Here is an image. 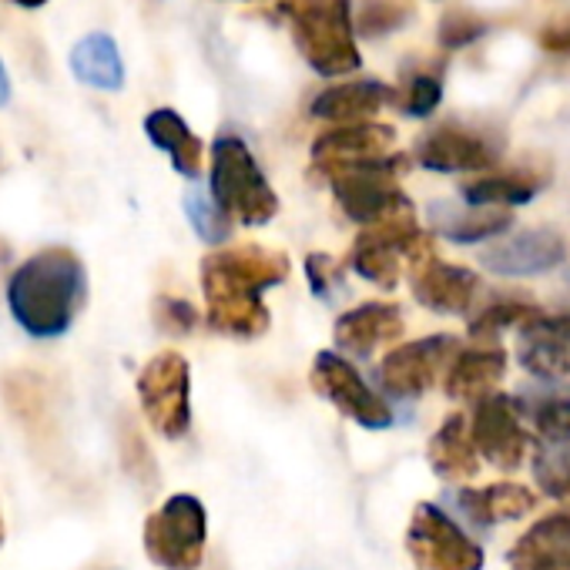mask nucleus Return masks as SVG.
I'll return each mask as SVG.
<instances>
[{
    "mask_svg": "<svg viewBox=\"0 0 570 570\" xmlns=\"http://www.w3.org/2000/svg\"><path fill=\"white\" fill-rule=\"evenodd\" d=\"M293 272L285 252L262 245L215 248L202 258V293L208 326L232 340H258L272 326L262 296Z\"/></svg>",
    "mask_w": 570,
    "mask_h": 570,
    "instance_id": "f257e3e1",
    "label": "nucleus"
},
{
    "mask_svg": "<svg viewBox=\"0 0 570 570\" xmlns=\"http://www.w3.org/2000/svg\"><path fill=\"white\" fill-rule=\"evenodd\" d=\"M88 306V268L68 245L24 258L8 282V309L31 340H61Z\"/></svg>",
    "mask_w": 570,
    "mask_h": 570,
    "instance_id": "f03ea898",
    "label": "nucleus"
},
{
    "mask_svg": "<svg viewBox=\"0 0 570 570\" xmlns=\"http://www.w3.org/2000/svg\"><path fill=\"white\" fill-rule=\"evenodd\" d=\"M208 195L222 215L242 225H268L278 212V195L268 185L252 148L238 135H218L212 145Z\"/></svg>",
    "mask_w": 570,
    "mask_h": 570,
    "instance_id": "7ed1b4c3",
    "label": "nucleus"
},
{
    "mask_svg": "<svg viewBox=\"0 0 570 570\" xmlns=\"http://www.w3.org/2000/svg\"><path fill=\"white\" fill-rule=\"evenodd\" d=\"M293 41L303 61L323 78H343L363 68L350 0H293Z\"/></svg>",
    "mask_w": 570,
    "mask_h": 570,
    "instance_id": "20e7f679",
    "label": "nucleus"
},
{
    "mask_svg": "<svg viewBox=\"0 0 570 570\" xmlns=\"http://www.w3.org/2000/svg\"><path fill=\"white\" fill-rule=\"evenodd\" d=\"M403 165H406L403 155H386L376 161L340 168V171L326 175V181H330L340 208L346 212V218L370 228V225H380L386 218L413 212V202L400 188Z\"/></svg>",
    "mask_w": 570,
    "mask_h": 570,
    "instance_id": "39448f33",
    "label": "nucleus"
},
{
    "mask_svg": "<svg viewBox=\"0 0 570 570\" xmlns=\"http://www.w3.org/2000/svg\"><path fill=\"white\" fill-rule=\"evenodd\" d=\"M208 540L205 503L191 493L168 497L145 520V553L165 570H198Z\"/></svg>",
    "mask_w": 570,
    "mask_h": 570,
    "instance_id": "423d86ee",
    "label": "nucleus"
},
{
    "mask_svg": "<svg viewBox=\"0 0 570 570\" xmlns=\"http://www.w3.org/2000/svg\"><path fill=\"white\" fill-rule=\"evenodd\" d=\"M433 255V242L430 235L416 225L413 212L406 215H396V218H386L380 225H370L356 242H353V252H350V268L380 285V289H396V282H400V262L410 258L420 262Z\"/></svg>",
    "mask_w": 570,
    "mask_h": 570,
    "instance_id": "0eeeda50",
    "label": "nucleus"
},
{
    "mask_svg": "<svg viewBox=\"0 0 570 570\" xmlns=\"http://www.w3.org/2000/svg\"><path fill=\"white\" fill-rule=\"evenodd\" d=\"M141 413L165 440H181L191 430V370L181 353H158L135 380Z\"/></svg>",
    "mask_w": 570,
    "mask_h": 570,
    "instance_id": "6e6552de",
    "label": "nucleus"
},
{
    "mask_svg": "<svg viewBox=\"0 0 570 570\" xmlns=\"http://www.w3.org/2000/svg\"><path fill=\"white\" fill-rule=\"evenodd\" d=\"M406 550L420 570H483V547L436 503H420L406 527Z\"/></svg>",
    "mask_w": 570,
    "mask_h": 570,
    "instance_id": "1a4fd4ad",
    "label": "nucleus"
},
{
    "mask_svg": "<svg viewBox=\"0 0 570 570\" xmlns=\"http://www.w3.org/2000/svg\"><path fill=\"white\" fill-rule=\"evenodd\" d=\"M309 386L316 396L333 403L346 420L360 423L363 430H390L393 426V406L363 380V373L340 353H316L309 370Z\"/></svg>",
    "mask_w": 570,
    "mask_h": 570,
    "instance_id": "9d476101",
    "label": "nucleus"
},
{
    "mask_svg": "<svg viewBox=\"0 0 570 570\" xmlns=\"http://www.w3.org/2000/svg\"><path fill=\"white\" fill-rule=\"evenodd\" d=\"M476 456L490 460L500 470H517L527 456V426L520 420V410L513 403V396H480L473 406V423L466 426Z\"/></svg>",
    "mask_w": 570,
    "mask_h": 570,
    "instance_id": "9b49d317",
    "label": "nucleus"
},
{
    "mask_svg": "<svg viewBox=\"0 0 570 570\" xmlns=\"http://www.w3.org/2000/svg\"><path fill=\"white\" fill-rule=\"evenodd\" d=\"M453 353H456L453 336H426V340L406 343L386 353V360L380 363V386L393 400H416L440 380Z\"/></svg>",
    "mask_w": 570,
    "mask_h": 570,
    "instance_id": "f8f14e48",
    "label": "nucleus"
},
{
    "mask_svg": "<svg viewBox=\"0 0 570 570\" xmlns=\"http://www.w3.org/2000/svg\"><path fill=\"white\" fill-rule=\"evenodd\" d=\"M393 141L396 131L390 125H376V121L336 125L313 141V168L326 178L340 168H353L393 155Z\"/></svg>",
    "mask_w": 570,
    "mask_h": 570,
    "instance_id": "ddd939ff",
    "label": "nucleus"
},
{
    "mask_svg": "<svg viewBox=\"0 0 570 570\" xmlns=\"http://www.w3.org/2000/svg\"><path fill=\"white\" fill-rule=\"evenodd\" d=\"M563 258H567V242L553 228H530L480 252V265L507 278L553 272L557 265H563Z\"/></svg>",
    "mask_w": 570,
    "mask_h": 570,
    "instance_id": "4468645a",
    "label": "nucleus"
},
{
    "mask_svg": "<svg viewBox=\"0 0 570 570\" xmlns=\"http://www.w3.org/2000/svg\"><path fill=\"white\" fill-rule=\"evenodd\" d=\"M413 296L423 309L440 313V316H463L470 313L476 293H480V278L463 268V265H450L440 262L436 255H426L420 262H413Z\"/></svg>",
    "mask_w": 570,
    "mask_h": 570,
    "instance_id": "2eb2a0df",
    "label": "nucleus"
},
{
    "mask_svg": "<svg viewBox=\"0 0 570 570\" xmlns=\"http://www.w3.org/2000/svg\"><path fill=\"white\" fill-rule=\"evenodd\" d=\"M416 161L426 171H440V175L487 171L497 165V148L470 128L440 125L416 141Z\"/></svg>",
    "mask_w": 570,
    "mask_h": 570,
    "instance_id": "dca6fc26",
    "label": "nucleus"
},
{
    "mask_svg": "<svg viewBox=\"0 0 570 570\" xmlns=\"http://www.w3.org/2000/svg\"><path fill=\"white\" fill-rule=\"evenodd\" d=\"M520 366L537 383H567L570 380V316L530 320L517 336Z\"/></svg>",
    "mask_w": 570,
    "mask_h": 570,
    "instance_id": "f3484780",
    "label": "nucleus"
},
{
    "mask_svg": "<svg viewBox=\"0 0 570 570\" xmlns=\"http://www.w3.org/2000/svg\"><path fill=\"white\" fill-rule=\"evenodd\" d=\"M403 333V313L393 303H363L336 320L333 340L343 353L373 356L380 346L393 343Z\"/></svg>",
    "mask_w": 570,
    "mask_h": 570,
    "instance_id": "a211bd4d",
    "label": "nucleus"
},
{
    "mask_svg": "<svg viewBox=\"0 0 570 570\" xmlns=\"http://www.w3.org/2000/svg\"><path fill=\"white\" fill-rule=\"evenodd\" d=\"M507 560L510 570H570V510L537 520Z\"/></svg>",
    "mask_w": 570,
    "mask_h": 570,
    "instance_id": "6ab92c4d",
    "label": "nucleus"
},
{
    "mask_svg": "<svg viewBox=\"0 0 570 570\" xmlns=\"http://www.w3.org/2000/svg\"><path fill=\"white\" fill-rule=\"evenodd\" d=\"M393 101H396V91L383 81H350V85L326 88L313 101V118L333 121V125H360Z\"/></svg>",
    "mask_w": 570,
    "mask_h": 570,
    "instance_id": "aec40b11",
    "label": "nucleus"
},
{
    "mask_svg": "<svg viewBox=\"0 0 570 570\" xmlns=\"http://www.w3.org/2000/svg\"><path fill=\"white\" fill-rule=\"evenodd\" d=\"M450 500L480 530H490L503 520H520L527 510H533V493L520 483H490L480 490L463 487Z\"/></svg>",
    "mask_w": 570,
    "mask_h": 570,
    "instance_id": "412c9836",
    "label": "nucleus"
},
{
    "mask_svg": "<svg viewBox=\"0 0 570 570\" xmlns=\"http://www.w3.org/2000/svg\"><path fill=\"white\" fill-rule=\"evenodd\" d=\"M520 420H527L543 443H570V386L533 383L517 400Z\"/></svg>",
    "mask_w": 570,
    "mask_h": 570,
    "instance_id": "4be33fe9",
    "label": "nucleus"
},
{
    "mask_svg": "<svg viewBox=\"0 0 570 570\" xmlns=\"http://www.w3.org/2000/svg\"><path fill=\"white\" fill-rule=\"evenodd\" d=\"M68 61H71V75L95 91H121L125 88V58H121L115 38L105 31L85 35L75 45Z\"/></svg>",
    "mask_w": 570,
    "mask_h": 570,
    "instance_id": "5701e85b",
    "label": "nucleus"
},
{
    "mask_svg": "<svg viewBox=\"0 0 570 570\" xmlns=\"http://www.w3.org/2000/svg\"><path fill=\"white\" fill-rule=\"evenodd\" d=\"M426 456H430L433 473L446 483H463V480L476 476V470H480V456L473 450L466 420L460 413H453L440 423V430L433 433V440L426 446Z\"/></svg>",
    "mask_w": 570,
    "mask_h": 570,
    "instance_id": "b1692460",
    "label": "nucleus"
},
{
    "mask_svg": "<svg viewBox=\"0 0 570 570\" xmlns=\"http://www.w3.org/2000/svg\"><path fill=\"white\" fill-rule=\"evenodd\" d=\"M148 141L171 158V168L185 178H198L202 171V138L185 125V118L171 108H155L145 118Z\"/></svg>",
    "mask_w": 570,
    "mask_h": 570,
    "instance_id": "393cba45",
    "label": "nucleus"
},
{
    "mask_svg": "<svg viewBox=\"0 0 570 570\" xmlns=\"http://www.w3.org/2000/svg\"><path fill=\"white\" fill-rule=\"evenodd\" d=\"M430 222H433L436 235H443L446 242H456V245L490 242L513 225V218L503 215L500 208H470V205L460 208L450 202L430 205Z\"/></svg>",
    "mask_w": 570,
    "mask_h": 570,
    "instance_id": "a878e982",
    "label": "nucleus"
},
{
    "mask_svg": "<svg viewBox=\"0 0 570 570\" xmlns=\"http://www.w3.org/2000/svg\"><path fill=\"white\" fill-rule=\"evenodd\" d=\"M507 373V353L490 346V350H463L453 356L446 370V396L450 400H480L483 390H490L500 376Z\"/></svg>",
    "mask_w": 570,
    "mask_h": 570,
    "instance_id": "bb28decb",
    "label": "nucleus"
},
{
    "mask_svg": "<svg viewBox=\"0 0 570 570\" xmlns=\"http://www.w3.org/2000/svg\"><path fill=\"white\" fill-rule=\"evenodd\" d=\"M543 188V178L533 175H493L463 185V202L470 208H500V205H527Z\"/></svg>",
    "mask_w": 570,
    "mask_h": 570,
    "instance_id": "cd10ccee",
    "label": "nucleus"
},
{
    "mask_svg": "<svg viewBox=\"0 0 570 570\" xmlns=\"http://www.w3.org/2000/svg\"><path fill=\"white\" fill-rule=\"evenodd\" d=\"M533 480L547 497L570 503V443H543L533 456Z\"/></svg>",
    "mask_w": 570,
    "mask_h": 570,
    "instance_id": "c85d7f7f",
    "label": "nucleus"
},
{
    "mask_svg": "<svg viewBox=\"0 0 570 570\" xmlns=\"http://www.w3.org/2000/svg\"><path fill=\"white\" fill-rule=\"evenodd\" d=\"M181 205H185V218H188L191 232H195L202 242H208V245H222V242H228V235H232V222L222 215V208L212 202V195H208L205 188H188Z\"/></svg>",
    "mask_w": 570,
    "mask_h": 570,
    "instance_id": "c756f323",
    "label": "nucleus"
},
{
    "mask_svg": "<svg viewBox=\"0 0 570 570\" xmlns=\"http://www.w3.org/2000/svg\"><path fill=\"white\" fill-rule=\"evenodd\" d=\"M537 316H540V309H533L530 303L503 299V303L487 306V309L470 323V336H473V340H497V336L507 333L510 326H527V323L537 320Z\"/></svg>",
    "mask_w": 570,
    "mask_h": 570,
    "instance_id": "7c9ffc66",
    "label": "nucleus"
},
{
    "mask_svg": "<svg viewBox=\"0 0 570 570\" xmlns=\"http://www.w3.org/2000/svg\"><path fill=\"white\" fill-rule=\"evenodd\" d=\"M410 18V11L403 4H393V0H370V4L360 11V18H353V28H360L363 38H376V35H390L396 28H403Z\"/></svg>",
    "mask_w": 570,
    "mask_h": 570,
    "instance_id": "2f4dec72",
    "label": "nucleus"
},
{
    "mask_svg": "<svg viewBox=\"0 0 570 570\" xmlns=\"http://www.w3.org/2000/svg\"><path fill=\"white\" fill-rule=\"evenodd\" d=\"M440 98H443V81L436 75H413L406 91H403V111L410 118H430L436 108H440Z\"/></svg>",
    "mask_w": 570,
    "mask_h": 570,
    "instance_id": "473e14b6",
    "label": "nucleus"
},
{
    "mask_svg": "<svg viewBox=\"0 0 570 570\" xmlns=\"http://www.w3.org/2000/svg\"><path fill=\"white\" fill-rule=\"evenodd\" d=\"M155 323L171 336H188L198 326V313L191 309V303H185L178 296H158L155 299Z\"/></svg>",
    "mask_w": 570,
    "mask_h": 570,
    "instance_id": "72a5a7b5",
    "label": "nucleus"
},
{
    "mask_svg": "<svg viewBox=\"0 0 570 570\" xmlns=\"http://www.w3.org/2000/svg\"><path fill=\"white\" fill-rule=\"evenodd\" d=\"M483 35H487V24L470 18V14H450L440 24V45L443 48H466V45H473Z\"/></svg>",
    "mask_w": 570,
    "mask_h": 570,
    "instance_id": "f704fd0d",
    "label": "nucleus"
},
{
    "mask_svg": "<svg viewBox=\"0 0 570 570\" xmlns=\"http://www.w3.org/2000/svg\"><path fill=\"white\" fill-rule=\"evenodd\" d=\"M306 278H309L313 293H316L320 299H330V296L336 293V285H340L343 272H340V265H336L330 255L313 252V255L306 258Z\"/></svg>",
    "mask_w": 570,
    "mask_h": 570,
    "instance_id": "c9c22d12",
    "label": "nucleus"
},
{
    "mask_svg": "<svg viewBox=\"0 0 570 570\" xmlns=\"http://www.w3.org/2000/svg\"><path fill=\"white\" fill-rule=\"evenodd\" d=\"M547 51H570V24H553L540 35Z\"/></svg>",
    "mask_w": 570,
    "mask_h": 570,
    "instance_id": "e433bc0d",
    "label": "nucleus"
},
{
    "mask_svg": "<svg viewBox=\"0 0 570 570\" xmlns=\"http://www.w3.org/2000/svg\"><path fill=\"white\" fill-rule=\"evenodd\" d=\"M8 101H11V78H8L4 61H0V108H4Z\"/></svg>",
    "mask_w": 570,
    "mask_h": 570,
    "instance_id": "4c0bfd02",
    "label": "nucleus"
},
{
    "mask_svg": "<svg viewBox=\"0 0 570 570\" xmlns=\"http://www.w3.org/2000/svg\"><path fill=\"white\" fill-rule=\"evenodd\" d=\"M11 4H18V8H28V11H35V8H45V4H51V0H11Z\"/></svg>",
    "mask_w": 570,
    "mask_h": 570,
    "instance_id": "58836bf2",
    "label": "nucleus"
},
{
    "mask_svg": "<svg viewBox=\"0 0 570 570\" xmlns=\"http://www.w3.org/2000/svg\"><path fill=\"white\" fill-rule=\"evenodd\" d=\"M4 537H8V527H4V513H0V547H4Z\"/></svg>",
    "mask_w": 570,
    "mask_h": 570,
    "instance_id": "ea45409f",
    "label": "nucleus"
},
{
    "mask_svg": "<svg viewBox=\"0 0 570 570\" xmlns=\"http://www.w3.org/2000/svg\"><path fill=\"white\" fill-rule=\"evenodd\" d=\"M0 171H4V148H0Z\"/></svg>",
    "mask_w": 570,
    "mask_h": 570,
    "instance_id": "a19ab883",
    "label": "nucleus"
},
{
    "mask_svg": "<svg viewBox=\"0 0 570 570\" xmlns=\"http://www.w3.org/2000/svg\"><path fill=\"white\" fill-rule=\"evenodd\" d=\"M567 278H570V275H567Z\"/></svg>",
    "mask_w": 570,
    "mask_h": 570,
    "instance_id": "79ce46f5",
    "label": "nucleus"
}]
</instances>
